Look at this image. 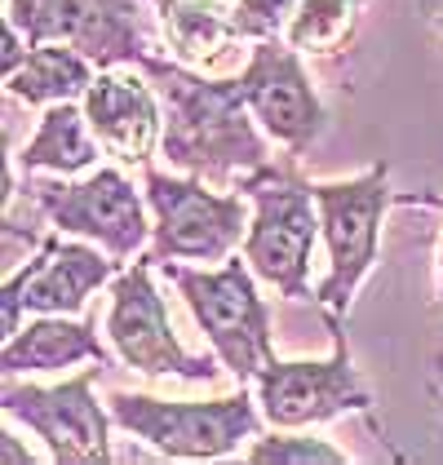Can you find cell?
<instances>
[{"instance_id": "cell-1", "label": "cell", "mask_w": 443, "mask_h": 465, "mask_svg": "<svg viewBox=\"0 0 443 465\" xmlns=\"http://www.w3.org/2000/svg\"><path fill=\"white\" fill-rule=\"evenodd\" d=\"M138 67L164 103L160 151L169 155L173 169L226 186V182H240V173L261 169L271 160L266 138L249 120L253 111L244 103L240 75L209 80V75L191 72L186 63H164L155 54H147Z\"/></svg>"}, {"instance_id": "cell-2", "label": "cell", "mask_w": 443, "mask_h": 465, "mask_svg": "<svg viewBox=\"0 0 443 465\" xmlns=\"http://www.w3.org/2000/svg\"><path fill=\"white\" fill-rule=\"evenodd\" d=\"M235 191H244L258 213L244 235V257L258 271V280L275 288L289 302H306L310 292V252L320 231V204L310 182H301L289 164H261L240 173Z\"/></svg>"}, {"instance_id": "cell-3", "label": "cell", "mask_w": 443, "mask_h": 465, "mask_svg": "<svg viewBox=\"0 0 443 465\" xmlns=\"http://www.w3.org/2000/svg\"><path fill=\"white\" fill-rule=\"evenodd\" d=\"M160 266L186 297L191 315L213 341L226 372L240 386L258 381V372L275 359V346H271V306L258 297V284H253L258 271L249 266V257L244 262L226 257L218 271H191V266H178V257Z\"/></svg>"}, {"instance_id": "cell-4", "label": "cell", "mask_w": 443, "mask_h": 465, "mask_svg": "<svg viewBox=\"0 0 443 465\" xmlns=\"http://www.w3.org/2000/svg\"><path fill=\"white\" fill-rule=\"evenodd\" d=\"M310 191H315L320 231H324V244H329V280L315 288V302L324 306L332 337H337L355 288L364 284V275L377 262L381 217L390 204V173H386V164H372L359 178L315 182Z\"/></svg>"}, {"instance_id": "cell-5", "label": "cell", "mask_w": 443, "mask_h": 465, "mask_svg": "<svg viewBox=\"0 0 443 465\" xmlns=\"http://www.w3.org/2000/svg\"><path fill=\"white\" fill-rule=\"evenodd\" d=\"M107 408L115 426L151 443L169 461L226 457L231 448L253 439L261 426L258 408H253L244 386H240V394H226V399H213V403H169V399H151V394L115 391L107 399Z\"/></svg>"}, {"instance_id": "cell-6", "label": "cell", "mask_w": 443, "mask_h": 465, "mask_svg": "<svg viewBox=\"0 0 443 465\" xmlns=\"http://www.w3.org/2000/svg\"><path fill=\"white\" fill-rule=\"evenodd\" d=\"M143 186L147 204L155 213V244L151 262H226L231 249L249 235V204L240 195H218L209 191L204 178H169L160 169L143 164Z\"/></svg>"}, {"instance_id": "cell-7", "label": "cell", "mask_w": 443, "mask_h": 465, "mask_svg": "<svg viewBox=\"0 0 443 465\" xmlns=\"http://www.w3.org/2000/svg\"><path fill=\"white\" fill-rule=\"evenodd\" d=\"M5 23L27 45H72L98 72L138 67L151 54L133 0H9Z\"/></svg>"}, {"instance_id": "cell-8", "label": "cell", "mask_w": 443, "mask_h": 465, "mask_svg": "<svg viewBox=\"0 0 443 465\" xmlns=\"http://www.w3.org/2000/svg\"><path fill=\"white\" fill-rule=\"evenodd\" d=\"M107 363L84 368L80 377L63 386H32V381H14L5 377V417L23 421V426L44 439L49 461L58 465H103L111 461V408L103 412L94 399V381Z\"/></svg>"}, {"instance_id": "cell-9", "label": "cell", "mask_w": 443, "mask_h": 465, "mask_svg": "<svg viewBox=\"0 0 443 465\" xmlns=\"http://www.w3.org/2000/svg\"><path fill=\"white\" fill-rule=\"evenodd\" d=\"M107 337L115 355L129 368H138L143 377H182V381H213L218 377L213 359L191 355L178 341V332L169 323V306H164L160 288L151 284V257H143L133 271L115 275Z\"/></svg>"}, {"instance_id": "cell-10", "label": "cell", "mask_w": 443, "mask_h": 465, "mask_svg": "<svg viewBox=\"0 0 443 465\" xmlns=\"http://www.w3.org/2000/svg\"><path fill=\"white\" fill-rule=\"evenodd\" d=\"M27 191L58 231L103 244L115 262L143 252V244H147L151 226L143 195L133 191V182L120 169H98L84 182H63L54 173V182H27Z\"/></svg>"}, {"instance_id": "cell-11", "label": "cell", "mask_w": 443, "mask_h": 465, "mask_svg": "<svg viewBox=\"0 0 443 465\" xmlns=\"http://www.w3.org/2000/svg\"><path fill=\"white\" fill-rule=\"evenodd\" d=\"M258 403L261 417L275 430L324 426L341 412H369L372 394L364 377L355 372L350 351L337 332V351L324 363L310 359H271L258 372Z\"/></svg>"}, {"instance_id": "cell-12", "label": "cell", "mask_w": 443, "mask_h": 465, "mask_svg": "<svg viewBox=\"0 0 443 465\" xmlns=\"http://www.w3.org/2000/svg\"><path fill=\"white\" fill-rule=\"evenodd\" d=\"M240 89H244V103L253 111V120H261V129L289 151V160L306 155L320 143L324 103L310 89V75H306L301 54L293 45H284L280 36L253 40L249 63L240 72Z\"/></svg>"}, {"instance_id": "cell-13", "label": "cell", "mask_w": 443, "mask_h": 465, "mask_svg": "<svg viewBox=\"0 0 443 465\" xmlns=\"http://www.w3.org/2000/svg\"><path fill=\"white\" fill-rule=\"evenodd\" d=\"M107 252V249H103ZM89 244H67L58 235L40 240V252L5 280V337L18 332L23 311L36 315H75L94 288H103L115 275V262Z\"/></svg>"}, {"instance_id": "cell-14", "label": "cell", "mask_w": 443, "mask_h": 465, "mask_svg": "<svg viewBox=\"0 0 443 465\" xmlns=\"http://www.w3.org/2000/svg\"><path fill=\"white\" fill-rule=\"evenodd\" d=\"M84 115L120 164H151V151L164 143V103L138 75H98L84 94Z\"/></svg>"}, {"instance_id": "cell-15", "label": "cell", "mask_w": 443, "mask_h": 465, "mask_svg": "<svg viewBox=\"0 0 443 465\" xmlns=\"http://www.w3.org/2000/svg\"><path fill=\"white\" fill-rule=\"evenodd\" d=\"M94 328H98L94 320H67V315H44L27 323L14 337H5L0 372L18 377V372H63L72 363H111Z\"/></svg>"}, {"instance_id": "cell-16", "label": "cell", "mask_w": 443, "mask_h": 465, "mask_svg": "<svg viewBox=\"0 0 443 465\" xmlns=\"http://www.w3.org/2000/svg\"><path fill=\"white\" fill-rule=\"evenodd\" d=\"M94 63L72 49V45H32L27 58L5 72V94L27 103V107H54V103H72L84 98L94 84Z\"/></svg>"}, {"instance_id": "cell-17", "label": "cell", "mask_w": 443, "mask_h": 465, "mask_svg": "<svg viewBox=\"0 0 443 465\" xmlns=\"http://www.w3.org/2000/svg\"><path fill=\"white\" fill-rule=\"evenodd\" d=\"M84 124H89V115L80 107H72V103H54V107L40 115L32 143L14 155V164H23L27 173H32V169H49V173H58V178H72V173L94 169L98 143L89 138Z\"/></svg>"}, {"instance_id": "cell-18", "label": "cell", "mask_w": 443, "mask_h": 465, "mask_svg": "<svg viewBox=\"0 0 443 465\" xmlns=\"http://www.w3.org/2000/svg\"><path fill=\"white\" fill-rule=\"evenodd\" d=\"M155 5L182 63L213 67L218 58H226L235 40H244L235 27V9H222L213 0H155Z\"/></svg>"}, {"instance_id": "cell-19", "label": "cell", "mask_w": 443, "mask_h": 465, "mask_svg": "<svg viewBox=\"0 0 443 465\" xmlns=\"http://www.w3.org/2000/svg\"><path fill=\"white\" fill-rule=\"evenodd\" d=\"M369 0H301L297 14L284 27V40L293 45L297 54L310 58H332L341 54L355 32H359V14Z\"/></svg>"}, {"instance_id": "cell-20", "label": "cell", "mask_w": 443, "mask_h": 465, "mask_svg": "<svg viewBox=\"0 0 443 465\" xmlns=\"http://www.w3.org/2000/svg\"><path fill=\"white\" fill-rule=\"evenodd\" d=\"M249 461L253 465H341L346 452H337L324 439H301V434H271V439H258L249 448Z\"/></svg>"}, {"instance_id": "cell-21", "label": "cell", "mask_w": 443, "mask_h": 465, "mask_svg": "<svg viewBox=\"0 0 443 465\" xmlns=\"http://www.w3.org/2000/svg\"><path fill=\"white\" fill-rule=\"evenodd\" d=\"M301 0H240L235 5V27L244 40H271L284 36L289 18L297 14Z\"/></svg>"}, {"instance_id": "cell-22", "label": "cell", "mask_w": 443, "mask_h": 465, "mask_svg": "<svg viewBox=\"0 0 443 465\" xmlns=\"http://www.w3.org/2000/svg\"><path fill=\"white\" fill-rule=\"evenodd\" d=\"M0 448H5V465H32V461H36L32 452H23V448L14 443V434H9V430L0 434Z\"/></svg>"}, {"instance_id": "cell-23", "label": "cell", "mask_w": 443, "mask_h": 465, "mask_svg": "<svg viewBox=\"0 0 443 465\" xmlns=\"http://www.w3.org/2000/svg\"><path fill=\"white\" fill-rule=\"evenodd\" d=\"M417 200H421V204H435V209H443V195H404L399 204H417ZM439 302H443V252H439Z\"/></svg>"}, {"instance_id": "cell-24", "label": "cell", "mask_w": 443, "mask_h": 465, "mask_svg": "<svg viewBox=\"0 0 443 465\" xmlns=\"http://www.w3.org/2000/svg\"><path fill=\"white\" fill-rule=\"evenodd\" d=\"M421 14H426V23H435L443 32V0H421Z\"/></svg>"}]
</instances>
